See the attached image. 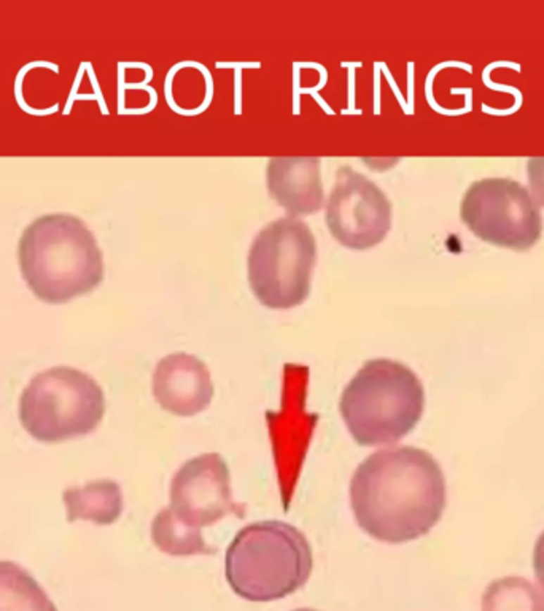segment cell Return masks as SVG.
<instances>
[{
	"mask_svg": "<svg viewBox=\"0 0 544 611\" xmlns=\"http://www.w3.org/2000/svg\"><path fill=\"white\" fill-rule=\"evenodd\" d=\"M312 568L309 540L295 525L282 521L246 525L224 555L226 581L248 602H274L295 594L308 583Z\"/></svg>",
	"mask_w": 544,
	"mask_h": 611,
	"instance_id": "cell-4",
	"label": "cell"
},
{
	"mask_svg": "<svg viewBox=\"0 0 544 611\" xmlns=\"http://www.w3.org/2000/svg\"><path fill=\"white\" fill-rule=\"evenodd\" d=\"M106 414V396L93 377L54 366L30 379L20 398V420L30 436L59 443L94 432Z\"/></svg>",
	"mask_w": 544,
	"mask_h": 611,
	"instance_id": "cell-5",
	"label": "cell"
},
{
	"mask_svg": "<svg viewBox=\"0 0 544 611\" xmlns=\"http://www.w3.org/2000/svg\"><path fill=\"white\" fill-rule=\"evenodd\" d=\"M151 540L155 546L164 554L174 558H188V555H210L217 549L205 543L203 531L180 522L167 506L153 517Z\"/></svg>",
	"mask_w": 544,
	"mask_h": 611,
	"instance_id": "cell-14",
	"label": "cell"
},
{
	"mask_svg": "<svg viewBox=\"0 0 544 611\" xmlns=\"http://www.w3.org/2000/svg\"><path fill=\"white\" fill-rule=\"evenodd\" d=\"M0 611H58L40 584L20 565L0 560Z\"/></svg>",
	"mask_w": 544,
	"mask_h": 611,
	"instance_id": "cell-13",
	"label": "cell"
},
{
	"mask_svg": "<svg viewBox=\"0 0 544 611\" xmlns=\"http://www.w3.org/2000/svg\"><path fill=\"white\" fill-rule=\"evenodd\" d=\"M325 222L341 246L366 250L392 228V204L381 188L350 166H341L329 193Z\"/></svg>",
	"mask_w": 544,
	"mask_h": 611,
	"instance_id": "cell-8",
	"label": "cell"
},
{
	"mask_svg": "<svg viewBox=\"0 0 544 611\" xmlns=\"http://www.w3.org/2000/svg\"><path fill=\"white\" fill-rule=\"evenodd\" d=\"M533 570H535V577L538 579V583L541 584V588L544 591V531L535 543Z\"/></svg>",
	"mask_w": 544,
	"mask_h": 611,
	"instance_id": "cell-17",
	"label": "cell"
},
{
	"mask_svg": "<svg viewBox=\"0 0 544 611\" xmlns=\"http://www.w3.org/2000/svg\"><path fill=\"white\" fill-rule=\"evenodd\" d=\"M482 611H544V597L525 578L508 577L488 584Z\"/></svg>",
	"mask_w": 544,
	"mask_h": 611,
	"instance_id": "cell-15",
	"label": "cell"
},
{
	"mask_svg": "<svg viewBox=\"0 0 544 611\" xmlns=\"http://www.w3.org/2000/svg\"><path fill=\"white\" fill-rule=\"evenodd\" d=\"M425 389L405 363L368 360L344 389L339 412L350 436L363 448L401 441L420 422Z\"/></svg>",
	"mask_w": 544,
	"mask_h": 611,
	"instance_id": "cell-3",
	"label": "cell"
},
{
	"mask_svg": "<svg viewBox=\"0 0 544 611\" xmlns=\"http://www.w3.org/2000/svg\"><path fill=\"white\" fill-rule=\"evenodd\" d=\"M462 220L492 246L529 250L543 233L540 206L527 188L511 179H482L467 189Z\"/></svg>",
	"mask_w": 544,
	"mask_h": 611,
	"instance_id": "cell-7",
	"label": "cell"
},
{
	"mask_svg": "<svg viewBox=\"0 0 544 611\" xmlns=\"http://www.w3.org/2000/svg\"><path fill=\"white\" fill-rule=\"evenodd\" d=\"M167 508L180 522L196 530L229 515H246V506L232 498L228 463L217 452L189 458L177 470L170 481Z\"/></svg>",
	"mask_w": 544,
	"mask_h": 611,
	"instance_id": "cell-9",
	"label": "cell"
},
{
	"mask_svg": "<svg viewBox=\"0 0 544 611\" xmlns=\"http://www.w3.org/2000/svg\"><path fill=\"white\" fill-rule=\"evenodd\" d=\"M18 261L29 289L50 304L88 295L103 279L93 231L70 213H46L29 223L18 244Z\"/></svg>",
	"mask_w": 544,
	"mask_h": 611,
	"instance_id": "cell-2",
	"label": "cell"
},
{
	"mask_svg": "<svg viewBox=\"0 0 544 611\" xmlns=\"http://www.w3.org/2000/svg\"><path fill=\"white\" fill-rule=\"evenodd\" d=\"M527 172L531 196L538 206H544V156L530 158Z\"/></svg>",
	"mask_w": 544,
	"mask_h": 611,
	"instance_id": "cell-16",
	"label": "cell"
},
{
	"mask_svg": "<svg viewBox=\"0 0 544 611\" xmlns=\"http://www.w3.org/2000/svg\"><path fill=\"white\" fill-rule=\"evenodd\" d=\"M63 498L69 522L84 519L96 525H110L118 521L125 508L123 492L113 479H97L83 487H70Z\"/></svg>",
	"mask_w": 544,
	"mask_h": 611,
	"instance_id": "cell-12",
	"label": "cell"
},
{
	"mask_svg": "<svg viewBox=\"0 0 544 611\" xmlns=\"http://www.w3.org/2000/svg\"><path fill=\"white\" fill-rule=\"evenodd\" d=\"M322 161L317 156H274L267 160L266 185L269 194L290 213L319 212L325 194L322 185Z\"/></svg>",
	"mask_w": 544,
	"mask_h": 611,
	"instance_id": "cell-11",
	"label": "cell"
},
{
	"mask_svg": "<svg viewBox=\"0 0 544 611\" xmlns=\"http://www.w3.org/2000/svg\"><path fill=\"white\" fill-rule=\"evenodd\" d=\"M350 508L371 538L390 545L419 540L445 510V478L430 452L412 446L377 451L357 467Z\"/></svg>",
	"mask_w": 544,
	"mask_h": 611,
	"instance_id": "cell-1",
	"label": "cell"
},
{
	"mask_svg": "<svg viewBox=\"0 0 544 611\" xmlns=\"http://www.w3.org/2000/svg\"><path fill=\"white\" fill-rule=\"evenodd\" d=\"M151 390L158 405L179 417H193L205 411L215 395L207 365L186 352L169 353L158 362Z\"/></svg>",
	"mask_w": 544,
	"mask_h": 611,
	"instance_id": "cell-10",
	"label": "cell"
},
{
	"mask_svg": "<svg viewBox=\"0 0 544 611\" xmlns=\"http://www.w3.org/2000/svg\"><path fill=\"white\" fill-rule=\"evenodd\" d=\"M293 611H317V610H310V608H298V610H293Z\"/></svg>",
	"mask_w": 544,
	"mask_h": 611,
	"instance_id": "cell-18",
	"label": "cell"
},
{
	"mask_svg": "<svg viewBox=\"0 0 544 611\" xmlns=\"http://www.w3.org/2000/svg\"><path fill=\"white\" fill-rule=\"evenodd\" d=\"M315 260L317 241L308 223L293 215L274 220L250 246V289L269 309L296 308L310 293Z\"/></svg>",
	"mask_w": 544,
	"mask_h": 611,
	"instance_id": "cell-6",
	"label": "cell"
}]
</instances>
